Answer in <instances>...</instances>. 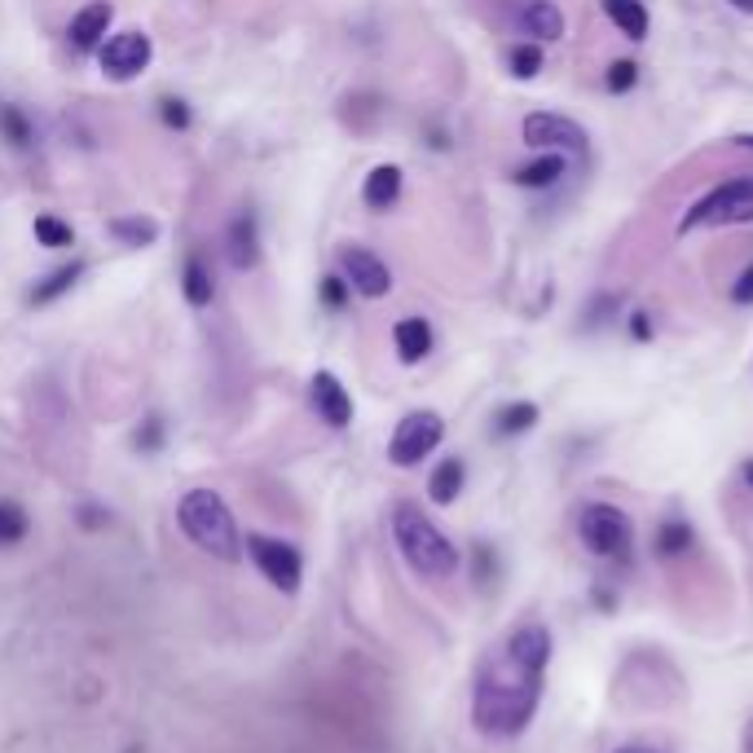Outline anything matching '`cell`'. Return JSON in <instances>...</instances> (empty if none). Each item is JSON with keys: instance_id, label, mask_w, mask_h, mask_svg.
I'll list each match as a JSON object with an SVG mask.
<instances>
[{"instance_id": "cell-1", "label": "cell", "mask_w": 753, "mask_h": 753, "mask_svg": "<svg viewBox=\"0 0 753 753\" xmlns=\"http://www.w3.org/2000/svg\"><path fill=\"white\" fill-rule=\"evenodd\" d=\"M538 701H542V675L520 666L507 648H498L480 675H476V688H471V723L480 736H494V741H511L520 736L533 714H538Z\"/></svg>"}, {"instance_id": "cell-2", "label": "cell", "mask_w": 753, "mask_h": 753, "mask_svg": "<svg viewBox=\"0 0 753 753\" xmlns=\"http://www.w3.org/2000/svg\"><path fill=\"white\" fill-rule=\"evenodd\" d=\"M392 538H396L401 560L418 577H449V573H458V547L414 502H396L392 507Z\"/></svg>"}, {"instance_id": "cell-3", "label": "cell", "mask_w": 753, "mask_h": 753, "mask_svg": "<svg viewBox=\"0 0 753 753\" xmlns=\"http://www.w3.org/2000/svg\"><path fill=\"white\" fill-rule=\"evenodd\" d=\"M177 520L194 547L212 551L216 560H238V529L216 489H190L177 507Z\"/></svg>"}, {"instance_id": "cell-4", "label": "cell", "mask_w": 753, "mask_h": 753, "mask_svg": "<svg viewBox=\"0 0 753 753\" xmlns=\"http://www.w3.org/2000/svg\"><path fill=\"white\" fill-rule=\"evenodd\" d=\"M745 221H753V177H732L683 212L679 234L710 230V225H745Z\"/></svg>"}, {"instance_id": "cell-5", "label": "cell", "mask_w": 753, "mask_h": 753, "mask_svg": "<svg viewBox=\"0 0 753 753\" xmlns=\"http://www.w3.org/2000/svg\"><path fill=\"white\" fill-rule=\"evenodd\" d=\"M577 538L591 555L613 560V555H626L635 547V520L613 502H586L577 516Z\"/></svg>"}, {"instance_id": "cell-6", "label": "cell", "mask_w": 753, "mask_h": 753, "mask_svg": "<svg viewBox=\"0 0 753 753\" xmlns=\"http://www.w3.org/2000/svg\"><path fill=\"white\" fill-rule=\"evenodd\" d=\"M441 436H445L441 414H436V410H414V414H405V418L396 423V432H392V441H388V458H392L396 467H414V463H423V458L441 445Z\"/></svg>"}, {"instance_id": "cell-7", "label": "cell", "mask_w": 753, "mask_h": 753, "mask_svg": "<svg viewBox=\"0 0 753 753\" xmlns=\"http://www.w3.org/2000/svg\"><path fill=\"white\" fill-rule=\"evenodd\" d=\"M247 555L256 560V569L269 577V586L296 595L300 591V577H305V564H300V551L283 538H265V533H247Z\"/></svg>"}, {"instance_id": "cell-8", "label": "cell", "mask_w": 753, "mask_h": 753, "mask_svg": "<svg viewBox=\"0 0 753 753\" xmlns=\"http://www.w3.org/2000/svg\"><path fill=\"white\" fill-rule=\"evenodd\" d=\"M520 132H524V146H533V150L586 155V128H582V124H573L569 115H555V110H533V115H524Z\"/></svg>"}, {"instance_id": "cell-9", "label": "cell", "mask_w": 753, "mask_h": 753, "mask_svg": "<svg viewBox=\"0 0 753 753\" xmlns=\"http://www.w3.org/2000/svg\"><path fill=\"white\" fill-rule=\"evenodd\" d=\"M150 35L146 31H115L106 44H102V71L110 75V79H132V75H141L146 71V62H150Z\"/></svg>"}, {"instance_id": "cell-10", "label": "cell", "mask_w": 753, "mask_h": 753, "mask_svg": "<svg viewBox=\"0 0 753 753\" xmlns=\"http://www.w3.org/2000/svg\"><path fill=\"white\" fill-rule=\"evenodd\" d=\"M340 265H344V283L367 296V300H383L392 291V269L379 261L371 247H344L340 252Z\"/></svg>"}, {"instance_id": "cell-11", "label": "cell", "mask_w": 753, "mask_h": 753, "mask_svg": "<svg viewBox=\"0 0 753 753\" xmlns=\"http://www.w3.org/2000/svg\"><path fill=\"white\" fill-rule=\"evenodd\" d=\"M516 31L529 35L533 44H555V40H564V9L555 0H520Z\"/></svg>"}, {"instance_id": "cell-12", "label": "cell", "mask_w": 753, "mask_h": 753, "mask_svg": "<svg viewBox=\"0 0 753 753\" xmlns=\"http://www.w3.org/2000/svg\"><path fill=\"white\" fill-rule=\"evenodd\" d=\"M520 666H529V670H538V675H547V666H551V630L542 626V622H529V626H520V630H511L507 635V644H502Z\"/></svg>"}, {"instance_id": "cell-13", "label": "cell", "mask_w": 753, "mask_h": 753, "mask_svg": "<svg viewBox=\"0 0 753 753\" xmlns=\"http://www.w3.org/2000/svg\"><path fill=\"white\" fill-rule=\"evenodd\" d=\"M309 396H314V410H318L331 427H349V423H353V396L344 392V383L331 375V371H318V375H314Z\"/></svg>"}, {"instance_id": "cell-14", "label": "cell", "mask_w": 753, "mask_h": 753, "mask_svg": "<svg viewBox=\"0 0 753 753\" xmlns=\"http://www.w3.org/2000/svg\"><path fill=\"white\" fill-rule=\"evenodd\" d=\"M106 26H110V4H106V0H93V4H84V9L71 18V44H75L79 53L97 49L102 35H106Z\"/></svg>"}, {"instance_id": "cell-15", "label": "cell", "mask_w": 753, "mask_h": 753, "mask_svg": "<svg viewBox=\"0 0 753 753\" xmlns=\"http://www.w3.org/2000/svg\"><path fill=\"white\" fill-rule=\"evenodd\" d=\"M564 172H569V159H564L560 150H542V159H533V163L516 168V172H511V181H516L520 190H551Z\"/></svg>"}, {"instance_id": "cell-16", "label": "cell", "mask_w": 753, "mask_h": 753, "mask_svg": "<svg viewBox=\"0 0 753 753\" xmlns=\"http://www.w3.org/2000/svg\"><path fill=\"white\" fill-rule=\"evenodd\" d=\"M392 340H396V358L405 367H414V362H423L432 353V327H427V318H401L392 327Z\"/></svg>"}, {"instance_id": "cell-17", "label": "cell", "mask_w": 753, "mask_h": 753, "mask_svg": "<svg viewBox=\"0 0 753 753\" xmlns=\"http://www.w3.org/2000/svg\"><path fill=\"white\" fill-rule=\"evenodd\" d=\"M362 199H367V208L388 212V208L401 199V168H396V163H379V168H371V177H367V185H362Z\"/></svg>"}, {"instance_id": "cell-18", "label": "cell", "mask_w": 753, "mask_h": 753, "mask_svg": "<svg viewBox=\"0 0 753 753\" xmlns=\"http://www.w3.org/2000/svg\"><path fill=\"white\" fill-rule=\"evenodd\" d=\"M230 261L234 269H252L261 261V243H256V221L243 212L234 225H230Z\"/></svg>"}, {"instance_id": "cell-19", "label": "cell", "mask_w": 753, "mask_h": 753, "mask_svg": "<svg viewBox=\"0 0 753 753\" xmlns=\"http://www.w3.org/2000/svg\"><path fill=\"white\" fill-rule=\"evenodd\" d=\"M463 476H467L463 458H445V463L432 471V480H427V498L441 502V507H449V502L463 494Z\"/></svg>"}, {"instance_id": "cell-20", "label": "cell", "mask_w": 753, "mask_h": 753, "mask_svg": "<svg viewBox=\"0 0 753 753\" xmlns=\"http://www.w3.org/2000/svg\"><path fill=\"white\" fill-rule=\"evenodd\" d=\"M604 13L617 22V31L626 40H644L648 35V9H644V0H604Z\"/></svg>"}, {"instance_id": "cell-21", "label": "cell", "mask_w": 753, "mask_h": 753, "mask_svg": "<svg viewBox=\"0 0 753 753\" xmlns=\"http://www.w3.org/2000/svg\"><path fill=\"white\" fill-rule=\"evenodd\" d=\"M181 291H185V300L194 305V309H203V305H212V274H208V265L199 261V256H190L185 261V274H181Z\"/></svg>"}, {"instance_id": "cell-22", "label": "cell", "mask_w": 753, "mask_h": 753, "mask_svg": "<svg viewBox=\"0 0 753 753\" xmlns=\"http://www.w3.org/2000/svg\"><path fill=\"white\" fill-rule=\"evenodd\" d=\"M533 423H538V405H533V401H511V405H502L498 418H494L498 436H520V432H529Z\"/></svg>"}, {"instance_id": "cell-23", "label": "cell", "mask_w": 753, "mask_h": 753, "mask_svg": "<svg viewBox=\"0 0 753 753\" xmlns=\"http://www.w3.org/2000/svg\"><path fill=\"white\" fill-rule=\"evenodd\" d=\"M110 234L119 243H128V247H150L159 238V225L155 221H141V216H119V221H110Z\"/></svg>"}, {"instance_id": "cell-24", "label": "cell", "mask_w": 753, "mask_h": 753, "mask_svg": "<svg viewBox=\"0 0 753 753\" xmlns=\"http://www.w3.org/2000/svg\"><path fill=\"white\" fill-rule=\"evenodd\" d=\"M84 274V265H62V269H53L35 291H31V305H49V300H57V296H66L71 287H75V278Z\"/></svg>"}, {"instance_id": "cell-25", "label": "cell", "mask_w": 753, "mask_h": 753, "mask_svg": "<svg viewBox=\"0 0 753 753\" xmlns=\"http://www.w3.org/2000/svg\"><path fill=\"white\" fill-rule=\"evenodd\" d=\"M26 529H31L26 511H22L18 502L0 498V547H13V542H22V538H26Z\"/></svg>"}, {"instance_id": "cell-26", "label": "cell", "mask_w": 753, "mask_h": 753, "mask_svg": "<svg viewBox=\"0 0 753 753\" xmlns=\"http://www.w3.org/2000/svg\"><path fill=\"white\" fill-rule=\"evenodd\" d=\"M507 66H511L516 79H533V75L542 71V44H533V40L516 44V49L507 53Z\"/></svg>"}, {"instance_id": "cell-27", "label": "cell", "mask_w": 753, "mask_h": 753, "mask_svg": "<svg viewBox=\"0 0 753 753\" xmlns=\"http://www.w3.org/2000/svg\"><path fill=\"white\" fill-rule=\"evenodd\" d=\"M688 547H692V524L688 520H666L657 529V551L661 555H683Z\"/></svg>"}, {"instance_id": "cell-28", "label": "cell", "mask_w": 753, "mask_h": 753, "mask_svg": "<svg viewBox=\"0 0 753 753\" xmlns=\"http://www.w3.org/2000/svg\"><path fill=\"white\" fill-rule=\"evenodd\" d=\"M35 238L44 243V247H71V225L66 221H57V216H35Z\"/></svg>"}, {"instance_id": "cell-29", "label": "cell", "mask_w": 753, "mask_h": 753, "mask_svg": "<svg viewBox=\"0 0 753 753\" xmlns=\"http://www.w3.org/2000/svg\"><path fill=\"white\" fill-rule=\"evenodd\" d=\"M604 84H608V93H630V88L639 84V66H635L630 57H622V62H613V66H608Z\"/></svg>"}, {"instance_id": "cell-30", "label": "cell", "mask_w": 753, "mask_h": 753, "mask_svg": "<svg viewBox=\"0 0 753 753\" xmlns=\"http://www.w3.org/2000/svg\"><path fill=\"white\" fill-rule=\"evenodd\" d=\"M0 128L9 132L13 146H26V141H31V128H26V119H22L18 106H0Z\"/></svg>"}, {"instance_id": "cell-31", "label": "cell", "mask_w": 753, "mask_h": 753, "mask_svg": "<svg viewBox=\"0 0 753 753\" xmlns=\"http://www.w3.org/2000/svg\"><path fill=\"white\" fill-rule=\"evenodd\" d=\"M617 309H622V296H595L586 309V327H604L608 318H617Z\"/></svg>"}, {"instance_id": "cell-32", "label": "cell", "mask_w": 753, "mask_h": 753, "mask_svg": "<svg viewBox=\"0 0 753 753\" xmlns=\"http://www.w3.org/2000/svg\"><path fill=\"white\" fill-rule=\"evenodd\" d=\"M349 291H353V287H349L344 278H336V274L322 278V305H327V309H344V305H349Z\"/></svg>"}, {"instance_id": "cell-33", "label": "cell", "mask_w": 753, "mask_h": 753, "mask_svg": "<svg viewBox=\"0 0 753 753\" xmlns=\"http://www.w3.org/2000/svg\"><path fill=\"white\" fill-rule=\"evenodd\" d=\"M163 124L168 128H190V106L177 97H163Z\"/></svg>"}, {"instance_id": "cell-34", "label": "cell", "mask_w": 753, "mask_h": 753, "mask_svg": "<svg viewBox=\"0 0 753 753\" xmlns=\"http://www.w3.org/2000/svg\"><path fill=\"white\" fill-rule=\"evenodd\" d=\"M732 300H736V305H753V265L732 283Z\"/></svg>"}, {"instance_id": "cell-35", "label": "cell", "mask_w": 753, "mask_h": 753, "mask_svg": "<svg viewBox=\"0 0 753 753\" xmlns=\"http://www.w3.org/2000/svg\"><path fill=\"white\" fill-rule=\"evenodd\" d=\"M630 336L644 344V340H653V322H648V314H630Z\"/></svg>"}, {"instance_id": "cell-36", "label": "cell", "mask_w": 753, "mask_h": 753, "mask_svg": "<svg viewBox=\"0 0 753 753\" xmlns=\"http://www.w3.org/2000/svg\"><path fill=\"white\" fill-rule=\"evenodd\" d=\"M137 445H146V449H155V445H159V418H150V423H146V436L137 432Z\"/></svg>"}, {"instance_id": "cell-37", "label": "cell", "mask_w": 753, "mask_h": 753, "mask_svg": "<svg viewBox=\"0 0 753 753\" xmlns=\"http://www.w3.org/2000/svg\"><path fill=\"white\" fill-rule=\"evenodd\" d=\"M741 476H745V485L753 489V458H745V467H741Z\"/></svg>"}, {"instance_id": "cell-38", "label": "cell", "mask_w": 753, "mask_h": 753, "mask_svg": "<svg viewBox=\"0 0 753 753\" xmlns=\"http://www.w3.org/2000/svg\"><path fill=\"white\" fill-rule=\"evenodd\" d=\"M736 146H741V150H753V132H741V137H736Z\"/></svg>"}, {"instance_id": "cell-39", "label": "cell", "mask_w": 753, "mask_h": 753, "mask_svg": "<svg viewBox=\"0 0 753 753\" xmlns=\"http://www.w3.org/2000/svg\"><path fill=\"white\" fill-rule=\"evenodd\" d=\"M732 4H736L741 13H753V0H732Z\"/></svg>"}, {"instance_id": "cell-40", "label": "cell", "mask_w": 753, "mask_h": 753, "mask_svg": "<svg viewBox=\"0 0 753 753\" xmlns=\"http://www.w3.org/2000/svg\"><path fill=\"white\" fill-rule=\"evenodd\" d=\"M745 753H753V723L745 728Z\"/></svg>"}, {"instance_id": "cell-41", "label": "cell", "mask_w": 753, "mask_h": 753, "mask_svg": "<svg viewBox=\"0 0 753 753\" xmlns=\"http://www.w3.org/2000/svg\"><path fill=\"white\" fill-rule=\"evenodd\" d=\"M617 753H657V750H644V745H626V750H617Z\"/></svg>"}]
</instances>
